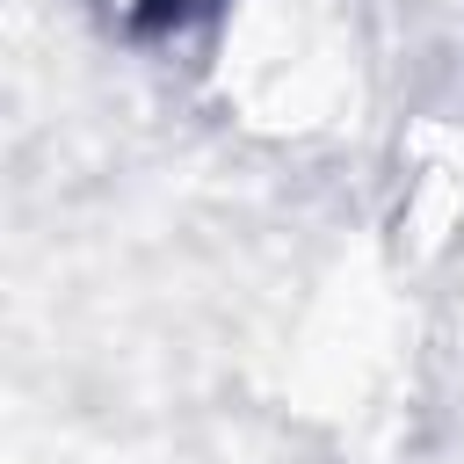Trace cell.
Returning a JSON list of instances; mask_svg holds the SVG:
<instances>
[{
    "label": "cell",
    "instance_id": "1",
    "mask_svg": "<svg viewBox=\"0 0 464 464\" xmlns=\"http://www.w3.org/2000/svg\"><path fill=\"white\" fill-rule=\"evenodd\" d=\"M123 29H138V36H152V29H174V22H188V14H203L210 0H102Z\"/></svg>",
    "mask_w": 464,
    "mask_h": 464
}]
</instances>
